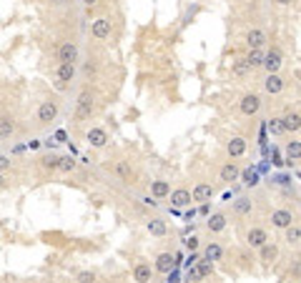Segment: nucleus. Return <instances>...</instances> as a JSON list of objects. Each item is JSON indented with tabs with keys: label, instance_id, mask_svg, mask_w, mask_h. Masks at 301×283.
Returning <instances> with one entry per match:
<instances>
[{
	"label": "nucleus",
	"instance_id": "obj_5",
	"mask_svg": "<svg viewBox=\"0 0 301 283\" xmlns=\"http://www.w3.org/2000/svg\"><path fill=\"white\" fill-rule=\"evenodd\" d=\"M91 33H93L98 40L108 38V35H111V20H108V18H98L96 23H93V28H91Z\"/></svg>",
	"mask_w": 301,
	"mask_h": 283
},
{
	"label": "nucleus",
	"instance_id": "obj_42",
	"mask_svg": "<svg viewBox=\"0 0 301 283\" xmlns=\"http://www.w3.org/2000/svg\"><path fill=\"white\" fill-rule=\"evenodd\" d=\"M83 3H85V5H96V3H98V0H83Z\"/></svg>",
	"mask_w": 301,
	"mask_h": 283
},
{
	"label": "nucleus",
	"instance_id": "obj_7",
	"mask_svg": "<svg viewBox=\"0 0 301 283\" xmlns=\"http://www.w3.org/2000/svg\"><path fill=\"white\" fill-rule=\"evenodd\" d=\"M174 266H176V256H171V253H161L156 258V271H161V273H171Z\"/></svg>",
	"mask_w": 301,
	"mask_h": 283
},
{
	"label": "nucleus",
	"instance_id": "obj_26",
	"mask_svg": "<svg viewBox=\"0 0 301 283\" xmlns=\"http://www.w3.org/2000/svg\"><path fill=\"white\" fill-rule=\"evenodd\" d=\"M199 273H201V278H206V276H211L213 273V260L211 258H203V260H199Z\"/></svg>",
	"mask_w": 301,
	"mask_h": 283
},
{
	"label": "nucleus",
	"instance_id": "obj_32",
	"mask_svg": "<svg viewBox=\"0 0 301 283\" xmlns=\"http://www.w3.org/2000/svg\"><path fill=\"white\" fill-rule=\"evenodd\" d=\"M233 208H236V213H251V201L249 198H239L233 203Z\"/></svg>",
	"mask_w": 301,
	"mask_h": 283
},
{
	"label": "nucleus",
	"instance_id": "obj_21",
	"mask_svg": "<svg viewBox=\"0 0 301 283\" xmlns=\"http://www.w3.org/2000/svg\"><path fill=\"white\" fill-rule=\"evenodd\" d=\"M281 120H284V128L286 130H299L301 128V116L299 113H286Z\"/></svg>",
	"mask_w": 301,
	"mask_h": 283
},
{
	"label": "nucleus",
	"instance_id": "obj_31",
	"mask_svg": "<svg viewBox=\"0 0 301 283\" xmlns=\"http://www.w3.org/2000/svg\"><path fill=\"white\" fill-rule=\"evenodd\" d=\"M286 241H289V243H299V241H301V231H299L294 223L286 228Z\"/></svg>",
	"mask_w": 301,
	"mask_h": 283
},
{
	"label": "nucleus",
	"instance_id": "obj_40",
	"mask_svg": "<svg viewBox=\"0 0 301 283\" xmlns=\"http://www.w3.org/2000/svg\"><path fill=\"white\" fill-rule=\"evenodd\" d=\"M118 173L123 178H128V168H125V163H118Z\"/></svg>",
	"mask_w": 301,
	"mask_h": 283
},
{
	"label": "nucleus",
	"instance_id": "obj_29",
	"mask_svg": "<svg viewBox=\"0 0 301 283\" xmlns=\"http://www.w3.org/2000/svg\"><path fill=\"white\" fill-rule=\"evenodd\" d=\"M221 246L219 243H208V248H206V258H211V260H219L221 258Z\"/></svg>",
	"mask_w": 301,
	"mask_h": 283
},
{
	"label": "nucleus",
	"instance_id": "obj_3",
	"mask_svg": "<svg viewBox=\"0 0 301 283\" xmlns=\"http://www.w3.org/2000/svg\"><path fill=\"white\" fill-rule=\"evenodd\" d=\"M55 116H58V105L53 100L40 103V108H38V120L40 123H50V120H55Z\"/></svg>",
	"mask_w": 301,
	"mask_h": 283
},
{
	"label": "nucleus",
	"instance_id": "obj_11",
	"mask_svg": "<svg viewBox=\"0 0 301 283\" xmlns=\"http://www.w3.org/2000/svg\"><path fill=\"white\" fill-rule=\"evenodd\" d=\"M264 68H266L269 73H276L278 68H281V53H278V50H271V53H266Z\"/></svg>",
	"mask_w": 301,
	"mask_h": 283
},
{
	"label": "nucleus",
	"instance_id": "obj_6",
	"mask_svg": "<svg viewBox=\"0 0 301 283\" xmlns=\"http://www.w3.org/2000/svg\"><path fill=\"white\" fill-rule=\"evenodd\" d=\"M271 223H274L276 228H284V231H286V228L294 223V218H291L289 211H274V213H271Z\"/></svg>",
	"mask_w": 301,
	"mask_h": 283
},
{
	"label": "nucleus",
	"instance_id": "obj_28",
	"mask_svg": "<svg viewBox=\"0 0 301 283\" xmlns=\"http://www.w3.org/2000/svg\"><path fill=\"white\" fill-rule=\"evenodd\" d=\"M10 133H13V120L0 118V138H10Z\"/></svg>",
	"mask_w": 301,
	"mask_h": 283
},
{
	"label": "nucleus",
	"instance_id": "obj_38",
	"mask_svg": "<svg viewBox=\"0 0 301 283\" xmlns=\"http://www.w3.org/2000/svg\"><path fill=\"white\" fill-rule=\"evenodd\" d=\"M201 278V273H199V268H191L188 266V273H186V281H199Z\"/></svg>",
	"mask_w": 301,
	"mask_h": 283
},
{
	"label": "nucleus",
	"instance_id": "obj_27",
	"mask_svg": "<svg viewBox=\"0 0 301 283\" xmlns=\"http://www.w3.org/2000/svg\"><path fill=\"white\" fill-rule=\"evenodd\" d=\"M148 231L153 233V236H166V223L153 218V221H148Z\"/></svg>",
	"mask_w": 301,
	"mask_h": 283
},
{
	"label": "nucleus",
	"instance_id": "obj_16",
	"mask_svg": "<svg viewBox=\"0 0 301 283\" xmlns=\"http://www.w3.org/2000/svg\"><path fill=\"white\" fill-rule=\"evenodd\" d=\"M264 43H266V33H264V30L253 28V30L249 33V48H261Z\"/></svg>",
	"mask_w": 301,
	"mask_h": 283
},
{
	"label": "nucleus",
	"instance_id": "obj_37",
	"mask_svg": "<svg viewBox=\"0 0 301 283\" xmlns=\"http://www.w3.org/2000/svg\"><path fill=\"white\" fill-rule=\"evenodd\" d=\"M186 248H188V251H196V248H199V238H196V236L186 238Z\"/></svg>",
	"mask_w": 301,
	"mask_h": 283
},
{
	"label": "nucleus",
	"instance_id": "obj_15",
	"mask_svg": "<svg viewBox=\"0 0 301 283\" xmlns=\"http://www.w3.org/2000/svg\"><path fill=\"white\" fill-rule=\"evenodd\" d=\"M73 75H75V65H73V63H60L58 80H60V83H68V80H73Z\"/></svg>",
	"mask_w": 301,
	"mask_h": 283
},
{
	"label": "nucleus",
	"instance_id": "obj_35",
	"mask_svg": "<svg viewBox=\"0 0 301 283\" xmlns=\"http://www.w3.org/2000/svg\"><path fill=\"white\" fill-rule=\"evenodd\" d=\"M43 165H46V168H60V158H55V156H48L46 161H43Z\"/></svg>",
	"mask_w": 301,
	"mask_h": 283
},
{
	"label": "nucleus",
	"instance_id": "obj_13",
	"mask_svg": "<svg viewBox=\"0 0 301 283\" xmlns=\"http://www.w3.org/2000/svg\"><path fill=\"white\" fill-rule=\"evenodd\" d=\"M246 153V141L244 138H231V143H228V156L231 158H239V156H244Z\"/></svg>",
	"mask_w": 301,
	"mask_h": 283
},
{
	"label": "nucleus",
	"instance_id": "obj_30",
	"mask_svg": "<svg viewBox=\"0 0 301 283\" xmlns=\"http://www.w3.org/2000/svg\"><path fill=\"white\" fill-rule=\"evenodd\" d=\"M269 130H271L274 136L284 133V130H286V128H284V120H281V118H271V120H269Z\"/></svg>",
	"mask_w": 301,
	"mask_h": 283
},
{
	"label": "nucleus",
	"instance_id": "obj_4",
	"mask_svg": "<svg viewBox=\"0 0 301 283\" xmlns=\"http://www.w3.org/2000/svg\"><path fill=\"white\" fill-rule=\"evenodd\" d=\"M58 60L60 63H75L78 60V46L75 43H63L58 48Z\"/></svg>",
	"mask_w": 301,
	"mask_h": 283
},
{
	"label": "nucleus",
	"instance_id": "obj_19",
	"mask_svg": "<svg viewBox=\"0 0 301 283\" xmlns=\"http://www.w3.org/2000/svg\"><path fill=\"white\" fill-rule=\"evenodd\" d=\"M246 60L251 63V68H259V65H264V60H266V53L261 48H251V53H249Z\"/></svg>",
	"mask_w": 301,
	"mask_h": 283
},
{
	"label": "nucleus",
	"instance_id": "obj_39",
	"mask_svg": "<svg viewBox=\"0 0 301 283\" xmlns=\"http://www.w3.org/2000/svg\"><path fill=\"white\" fill-rule=\"evenodd\" d=\"M10 168V161L5 158V156H0V173H3V170H8Z\"/></svg>",
	"mask_w": 301,
	"mask_h": 283
},
{
	"label": "nucleus",
	"instance_id": "obj_8",
	"mask_svg": "<svg viewBox=\"0 0 301 283\" xmlns=\"http://www.w3.org/2000/svg\"><path fill=\"white\" fill-rule=\"evenodd\" d=\"M88 143L96 145V148H103L105 143H108V136H105L103 128H91L88 130Z\"/></svg>",
	"mask_w": 301,
	"mask_h": 283
},
{
	"label": "nucleus",
	"instance_id": "obj_22",
	"mask_svg": "<svg viewBox=\"0 0 301 283\" xmlns=\"http://www.w3.org/2000/svg\"><path fill=\"white\" fill-rule=\"evenodd\" d=\"M231 71H233V75H236V78H244V75L251 71V63H249L246 58H241V60H236V63H233V68H231Z\"/></svg>",
	"mask_w": 301,
	"mask_h": 283
},
{
	"label": "nucleus",
	"instance_id": "obj_25",
	"mask_svg": "<svg viewBox=\"0 0 301 283\" xmlns=\"http://www.w3.org/2000/svg\"><path fill=\"white\" fill-rule=\"evenodd\" d=\"M150 190H153L156 198H166V195L171 193V188H168V183H166V181H156L153 186H150Z\"/></svg>",
	"mask_w": 301,
	"mask_h": 283
},
{
	"label": "nucleus",
	"instance_id": "obj_43",
	"mask_svg": "<svg viewBox=\"0 0 301 283\" xmlns=\"http://www.w3.org/2000/svg\"><path fill=\"white\" fill-rule=\"evenodd\" d=\"M53 3H55V5H63V3H66V0H53Z\"/></svg>",
	"mask_w": 301,
	"mask_h": 283
},
{
	"label": "nucleus",
	"instance_id": "obj_23",
	"mask_svg": "<svg viewBox=\"0 0 301 283\" xmlns=\"http://www.w3.org/2000/svg\"><path fill=\"white\" fill-rule=\"evenodd\" d=\"M133 278H136L138 283H146V281H150V266H146V263H138V266H136V271H133Z\"/></svg>",
	"mask_w": 301,
	"mask_h": 283
},
{
	"label": "nucleus",
	"instance_id": "obj_36",
	"mask_svg": "<svg viewBox=\"0 0 301 283\" xmlns=\"http://www.w3.org/2000/svg\"><path fill=\"white\" fill-rule=\"evenodd\" d=\"M78 281L80 283H91V281H96V276L91 271H83V273H78Z\"/></svg>",
	"mask_w": 301,
	"mask_h": 283
},
{
	"label": "nucleus",
	"instance_id": "obj_12",
	"mask_svg": "<svg viewBox=\"0 0 301 283\" xmlns=\"http://www.w3.org/2000/svg\"><path fill=\"white\" fill-rule=\"evenodd\" d=\"M191 201H193V193H188V190H174V193H171V203L178 206V208L188 206Z\"/></svg>",
	"mask_w": 301,
	"mask_h": 283
},
{
	"label": "nucleus",
	"instance_id": "obj_14",
	"mask_svg": "<svg viewBox=\"0 0 301 283\" xmlns=\"http://www.w3.org/2000/svg\"><path fill=\"white\" fill-rule=\"evenodd\" d=\"M211 195H213V188L208 183H199L193 188V201H211Z\"/></svg>",
	"mask_w": 301,
	"mask_h": 283
},
{
	"label": "nucleus",
	"instance_id": "obj_2",
	"mask_svg": "<svg viewBox=\"0 0 301 283\" xmlns=\"http://www.w3.org/2000/svg\"><path fill=\"white\" fill-rule=\"evenodd\" d=\"M91 111H93V98H91V93H80L78 95V108H75V118H88L91 116Z\"/></svg>",
	"mask_w": 301,
	"mask_h": 283
},
{
	"label": "nucleus",
	"instance_id": "obj_33",
	"mask_svg": "<svg viewBox=\"0 0 301 283\" xmlns=\"http://www.w3.org/2000/svg\"><path fill=\"white\" fill-rule=\"evenodd\" d=\"M241 176H244L246 186H256V183H259V173H256V170H244Z\"/></svg>",
	"mask_w": 301,
	"mask_h": 283
},
{
	"label": "nucleus",
	"instance_id": "obj_1",
	"mask_svg": "<svg viewBox=\"0 0 301 283\" xmlns=\"http://www.w3.org/2000/svg\"><path fill=\"white\" fill-rule=\"evenodd\" d=\"M259 108H261V98L259 95L249 93V95L241 98V113L244 116H256V113H259Z\"/></svg>",
	"mask_w": 301,
	"mask_h": 283
},
{
	"label": "nucleus",
	"instance_id": "obj_44",
	"mask_svg": "<svg viewBox=\"0 0 301 283\" xmlns=\"http://www.w3.org/2000/svg\"><path fill=\"white\" fill-rule=\"evenodd\" d=\"M3 186H5V178H3V176H0V188H3Z\"/></svg>",
	"mask_w": 301,
	"mask_h": 283
},
{
	"label": "nucleus",
	"instance_id": "obj_34",
	"mask_svg": "<svg viewBox=\"0 0 301 283\" xmlns=\"http://www.w3.org/2000/svg\"><path fill=\"white\" fill-rule=\"evenodd\" d=\"M75 168V161L71 158V156H66V158H60V170H66V173H71Z\"/></svg>",
	"mask_w": 301,
	"mask_h": 283
},
{
	"label": "nucleus",
	"instance_id": "obj_24",
	"mask_svg": "<svg viewBox=\"0 0 301 283\" xmlns=\"http://www.w3.org/2000/svg\"><path fill=\"white\" fill-rule=\"evenodd\" d=\"M286 158L289 161H299L301 158V141H291L286 145Z\"/></svg>",
	"mask_w": 301,
	"mask_h": 283
},
{
	"label": "nucleus",
	"instance_id": "obj_10",
	"mask_svg": "<svg viewBox=\"0 0 301 283\" xmlns=\"http://www.w3.org/2000/svg\"><path fill=\"white\" fill-rule=\"evenodd\" d=\"M266 241H269V236H266L264 228H251V231H249V243H251L253 248H261Z\"/></svg>",
	"mask_w": 301,
	"mask_h": 283
},
{
	"label": "nucleus",
	"instance_id": "obj_41",
	"mask_svg": "<svg viewBox=\"0 0 301 283\" xmlns=\"http://www.w3.org/2000/svg\"><path fill=\"white\" fill-rule=\"evenodd\" d=\"M276 3H278V5H289V3H291V0H276Z\"/></svg>",
	"mask_w": 301,
	"mask_h": 283
},
{
	"label": "nucleus",
	"instance_id": "obj_18",
	"mask_svg": "<svg viewBox=\"0 0 301 283\" xmlns=\"http://www.w3.org/2000/svg\"><path fill=\"white\" fill-rule=\"evenodd\" d=\"M241 176V170L239 168H236L233 163H226L224 168H221V181H226V183H231V181H236V178H239Z\"/></svg>",
	"mask_w": 301,
	"mask_h": 283
},
{
	"label": "nucleus",
	"instance_id": "obj_17",
	"mask_svg": "<svg viewBox=\"0 0 301 283\" xmlns=\"http://www.w3.org/2000/svg\"><path fill=\"white\" fill-rule=\"evenodd\" d=\"M224 228H226V215H224V213H213L211 218H208V231L219 233V231H224Z\"/></svg>",
	"mask_w": 301,
	"mask_h": 283
},
{
	"label": "nucleus",
	"instance_id": "obj_9",
	"mask_svg": "<svg viewBox=\"0 0 301 283\" xmlns=\"http://www.w3.org/2000/svg\"><path fill=\"white\" fill-rule=\"evenodd\" d=\"M264 88H266V93L276 95V93H281V91H284V80L278 78L276 73H269V78H266V83H264Z\"/></svg>",
	"mask_w": 301,
	"mask_h": 283
},
{
	"label": "nucleus",
	"instance_id": "obj_20",
	"mask_svg": "<svg viewBox=\"0 0 301 283\" xmlns=\"http://www.w3.org/2000/svg\"><path fill=\"white\" fill-rule=\"evenodd\" d=\"M276 256H278V248H276L274 243H264V246H261V260H264V263H271V260H276Z\"/></svg>",
	"mask_w": 301,
	"mask_h": 283
}]
</instances>
